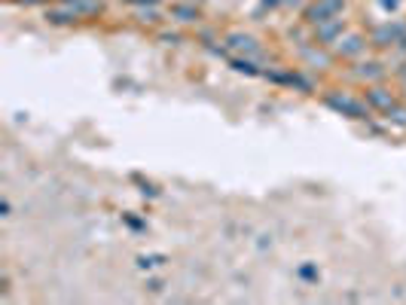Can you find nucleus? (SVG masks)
Instances as JSON below:
<instances>
[{
  "mask_svg": "<svg viewBox=\"0 0 406 305\" xmlns=\"http://www.w3.org/2000/svg\"><path fill=\"white\" fill-rule=\"evenodd\" d=\"M339 3H342V0H324L321 6H315V9H312V19H315V22H324V15L333 12V9H339Z\"/></svg>",
  "mask_w": 406,
  "mask_h": 305,
  "instance_id": "1",
  "label": "nucleus"
}]
</instances>
